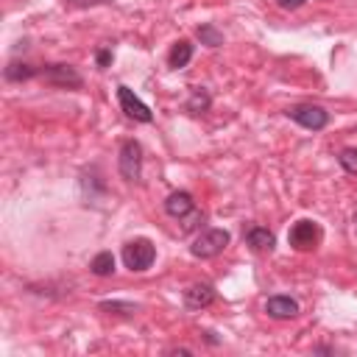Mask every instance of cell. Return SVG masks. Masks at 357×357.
<instances>
[{
  "instance_id": "obj_7",
  "label": "cell",
  "mask_w": 357,
  "mask_h": 357,
  "mask_svg": "<svg viewBox=\"0 0 357 357\" xmlns=\"http://www.w3.org/2000/svg\"><path fill=\"white\" fill-rule=\"evenodd\" d=\"M117 100H120V109L126 112V117L137 120V123H153V112L148 109V103H142L134 89H128L126 84L117 86Z\"/></svg>"
},
{
  "instance_id": "obj_17",
  "label": "cell",
  "mask_w": 357,
  "mask_h": 357,
  "mask_svg": "<svg viewBox=\"0 0 357 357\" xmlns=\"http://www.w3.org/2000/svg\"><path fill=\"white\" fill-rule=\"evenodd\" d=\"M98 307L103 312H114V315H134L137 312V304H131V301H100Z\"/></svg>"
},
{
  "instance_id": "obj_8",
  "label": "cell",
  "mask_w": 357,
  "mask_h": 357,
  "mask_svg": "<svg viewBox=\"0 0 357 357\" xmlns=\"http://www.w3.org/2000/svg\"><path fill=\"white\" fill-rule=\"evenodd\" d=\"M215 298H218V293L209 282H195L184 290V307L187 310H206L209 304H215Z\"/></svg>"
},
{
  "instance_id": "obj_9",
  "label": "cell",
  "mask_w": 357,
  "mask_h": 357,
  "mask_svg": "<svg viewBox=\"0 0 357 357\" xmlns=\"http://www.w3.org/2000/svg\"><path fill=\"white\" fill-rule=\"evenodd\" d=\"M165 212L170 218H176V220H184L187 215L195 212V201H192V195L187 190H176V192H170L165 198Z\"/></svg>"
},
{
  "instance_id": "obj_16",
  "label": "cell",
  "mask_w": 357,
  "mask_h": 357,
  "mask_svg": "<svg viewBox=\"0 0 357 357\" xmlns=\"http://www.w3.org/2000/svg\"><path fill=\"white\" fill-rule=\"evenodd\" d=\"M195 36H198L201 45H206V47H220V45H223V33H220L212 22L198 25V28H195Z\"/></svg>"
},
{
  "instance_id": "obj_11",
  "label": "cell",
  "mask_w": 357,
  "mask_h": 357,
  "mask_svg": "<svg viewBox=\"0 0 357 357\" xmlns=\"http://www.w3.org/2000/svg\"><path fill=\"white\" fill-rule=\"evenodd\" d=\"M245 243H248L254 251H273L276 237H273V231L265 229V226H248V229H245Z\"/></svg>"
},
{
  "instance_id": "obj_15",
  "label": "cell",
  "mask_w": 357,
  "mask_h": 357,
  "mask_svg": "<svg viewBox=\"0 0 357 357\" xmlns=\"http://www.w3.org/2000/svg\"><path fill=\"white\" fill-rule=\"evenodd\" d=\"M89 271H92L95 276H112V273H114V254H112V251L95 254L92 262H89Z\"/></svg>"
},
{
  "instance_id": "obj_10",
  "label": "cell",
  "mask_w": 357,
  "mask_h": 357,
  "mask_svg": "<svg viewBox=\"0 0 357 357\" xmlns=\"http://www.w3.org/2000/svg\"><path fill=\"white\" fill-rule=\"evenodd\" d=\"M298 301L296 298H290V296H271L268 301H265V312L271 315V318H276V321H287V318H296L298 315Z\"/></svg>"
},
{
  "instance_id": "obj_6",
  "label": "cell",
  "mask_w": 357,
  "mask_h": 357,
  "mask_svg": "<svg viewBox=\"0 0 357 357\" xmlns=\"http://www.w3.org/2000/svg\"><path fill=\"white\" fill-rule=\"evenodd\" d=\"M287 243L296 248V251H312L318 243H321V226L315 220H296L287 231Z\"/></svg>"
},
{
  "instance_id": "obj_2",
  "label": "cell",
  "mask_w": 357,
  "mask_h": 357,
  "mask_svg": "<svg viewBox=\"0 0 357 357\" xmlns=\"http://www.w3.org/2000/svg\"><path fill=\"white\" fill-rule=\"evenodd\" d=\"M229 243H231V234H229L226 229H206V231H201V234L192 240L190 254L198 257V259H212V257L223 254Z\"/></svg>"
},
{
  "instance_id": "obj_3",
  "label": "cell",
  "mask_w": 357,
  "mask_h": 357,
  "mask_svg": "<svg viewBox=\"0 0 357 357\" xmlns=\"http://www.w3.org/2000/svg\"><path fill=\"white\" fill-rule=\"evenodd\" d=\"M284 114H287L293 123H298V126H304V128H310V131H321V128H326V123H329V112H326L324 106H315V103H296V106H287Z\"/></svg>"
},
{
  "instance_id": "obj_12",
  "label": "cell",
  "mask_w": 357,
  "mask_h": 357,
  "mask_svg": "<svg viewBox=\"0 0 357 357\" xmlns=\"http://www.w3.org/2000/svg\"><path fill=\"white\" fill-rule=\"evenodd\" d=\"M192 53H195L192 42H190V39H178V42L170 47V53H167V64H170L173 70H181V67H187V64H190Z\"/></svg>"
},
{
  "instance_id": "obj_14",
  "label": "cell",
  "mask_w": 357,
  "mask_h": 357,
  "mask_svg": "<svg viewBox=\"0 0 357 357\" xmlns=\"http://www.w3.org/2000/svg\"><path fill=\"white\" fill-rule=\"evenodd\" d=\"M209 106H212V98H209V92L204 86H195L192 95H190V100L184 103V109L190 114H204V112H209Z\"/></svg>"
},
{
  "instance_id": "obj_18",
  "label": "cell",
  "mask_w": 357,
  "mask_h": 357,
  "mask_svg": "<svg viewBox=\"0 0 357 357\" xmlns=\"http://www.w3.org/2000/svg\"><path fill=\"white\" fill-rule=\"evenodd\" d=\"M337 162H340V167H343L346 173L357 176V148H343V151L337 153Z\"/></svg>"
},
{
  "instance_id": "obj_4",
  "label": "cell",
  "mask_w": 357,
  "mask_h": 357,
  "mask_svg": "<svg viewBox=\"0 0 357 357\" xmlns=\"http://www.w3.org/2000/svg\"><path fill=\"white\" fill-rule=\"evenodd\" d=\"M39 78L50 86H61V89H81L84 78L78 75V70L73 64H47L39 70Z\"/></svg>"
},
{
  "instance_id": "obj_19",
  "label": "cell",
  "mask_w": 357,
  "mask_h": 357,
  "mask_svg": "<svg viewBox=\"0 0 357 357\" xmlns=\"http://www.w3.org/2000/svg\"><path fill=\"white\" fill-rule=\"evenodd\" d=\"M95 61H98L100 70H106V67L112 64V47H100V50L95 53Z\"/></svg>"
},
{
  "instance_id": "obj_13",
  "label": "cell",
  "mask_w": 357,
  "mask_h": 357,
  "mask_svg": "<svg viewBox=\"0 0 357 357\" xmlns=\"http://www.w3.org/2000/svg\"><path fill=\"white\" fill-rule=\"evenodd\" d=\"M3 75H6V81H31V78H39V70L25 61H11L3 70Z\"/></svg>"
},
{
  "instance_id": "obj_20",
  "label": "cell",
  "mask_w": 357,
  "mask_h": 357,
  "mask_svg": "<svg viewBox=\"0 0 357 357\" xmlns=\"http://www.w3.org/2000/svg\"><path fill=\"white\" fill-rule=\"evenodd\" d=\"M307 0H276V6L279 8H284V11H296V8H301Z\"/></svg>"
},
{
  "instance_id": "obj_5",
  "label": "cell",
  "mask_w": 357,
  "mask_h": 357,
  "mask_svg": "<svg viewBox=\"0 0 357 357\" xmlns=\"http://www.w3.org/2000/svg\"><path fill=\"white\" fill-rule=\"evenodd\" d=\"M117 167H120V176L126 181H139V173H142V145L137 139H126L120 145Z\"/></svg>"
},
{
  "instance_id": "obj_21",
  "label": "cell",
  "mask_w": 357,
  "mask_h": 357,
  "mask_svg": "<svg viewBox=\"0 0 357 357\" xmlns=\"http://www.w3.org/2000/svg\"><path fill=\"white\" fill-rule=\"evenodd\" d=\"M95 3H106V0H95Z\"/></svg>"
},
{
  "instance_id": "obj_1",
  "label": "cell",
  "mask_w": 357,
  "mask_h": 357,
  "mask_svg": "<svg viewBox=\"0 0 357 357\" xmlns=\"http://www.w3.org/2000/svg\"><path fill=\"white\" fill-rule=\"evenodd\" d=\"M156 259V245L148 240V237H134L123 245V265L134 273H142L153 265Z\"/></svg>"
}]
</instances>
